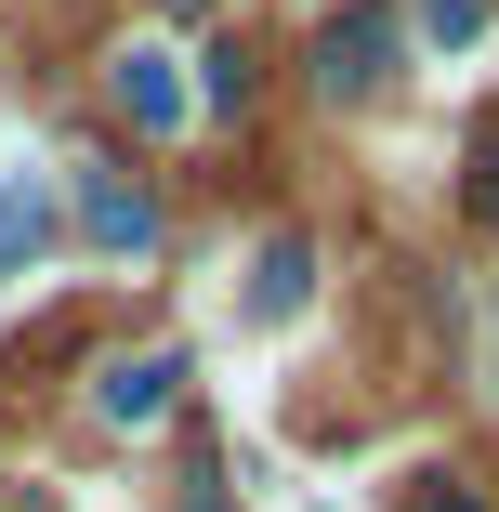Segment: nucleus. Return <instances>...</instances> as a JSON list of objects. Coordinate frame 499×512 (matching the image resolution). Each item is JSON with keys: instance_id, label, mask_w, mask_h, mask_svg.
Here are the masks:
<instances>
[{"instance_id": "nucleus-1", "label": "nucleus", "mask_w": 499, "mask_h": 512, "mask_svg": "<svg viewBox=\"0 0 499 512\" xmlns=\"http://www.w3.org/2000/svg\"><path fill=\"white\" fill-rule=\"evenodd\" d=\"M316 92H329V106L394 92V14H342V27H316Z\"/></svg>"}, {"instance_id": "nucleus-2", "label": "nucleus", "mask_w": 499, "mask_h": 512, "mask_svg": "<svg viewBox=\"0 0 499 512\" xmlns=\"http://www.w3.org/2000/svg\"><path fill=\"white\" fill-rule=\"evenodd\" d=\"M106 92H119V119H132V132H184V119H197V92H184L171 53H145V40L106 66Z\"/></svg>"}, {"instance_id": "nucleus-3", "label": "nucleus", "mask_w": 499, "mask_h": 512, "mask_svg": "<svg viewBox=\"0 0 499 512\" xmlns=\"http://www.w3.org/2000/svg\"><path fill=\"white\" fill-rule=\"evenodd\" d=\"M40 250H53V184L14 158V171H0V276H27Z\"/></svg>"}, {"instance_id": "nucleus-4", "label": "nucleus", "mask_w": 499, "mask_h": 512, "mask_svg": "<svg viewBox=\"0 0 499 512\" xmlns=\"http://www.w3.org/2000/svg\"><path fill=\"white\" fill-rule=\"evenodd\" d=\"M79 237H92V250H145V237H158L145 184H119V171H79Z\"/></svg>"}, {"instance_id": "nucleus-5", "label": "nucleus", "mask_w": 499, "mask_h": 512, "mask_svg": "<svg viewBox=\"0 0 499 512\" xmlns=\"http://www.w3.org/2000/svg\"><path fill=\"white\" fill-rule=\"evenodd\" d=\"M171 394H184V355H119L106 381H92L106 421H171Z\"/></svg>"}, {"instance_id": "nucleus-6", "label": "nucleus", "mask_w": 499, "mask_h": 512, "mask_svg": "<svg viewBox=\"0 0 499 512\" xmlns=\"http://www.w3.org/2000/svg\"><path fill=\"white\" fill-rule=\"evenodd\" d=\"M303 289H316V250H303V237H263V263H250V316L289 329V316H303Z\"/></svg>"}, {"instance_id": "nucleus-7", "label": "nucleus", "mask_w": 499, "mask_h": 512, "mask_svg": "<svg viewBox=\"0 0 499 512\" xmlns=\"http://www.w3.org/2000/svg\"><path fill=\"white\" fill-rule=\"evenodd\" d=\"M486 27H499V0H421V40L434 53H473Z\"/></svg>"}, {"instance_id": "nucleus-8", "label": "nucleus", "mask_w": 499, "mask_h": 512, "mask_svg": "<svg viewBox=\"0 0 499 512\" xmlns=\"http://www.w3.org/2000/svg\"><path fill=\"white\" fill-rule=\"evenodd\" d=\"M473 211H486V224H499V132H486V145H473Z\"/></svg>"}, {"instance_id": "nucleus-9", "label": "nucleus", "mask_w": 499, "mask_h": 512, "mask_svg": "<svg viewBox=\"0 0 499 512\" xmlns=\"http://www.w3.org/2000/svg\"><path fill=\"white\" fill-rule=\"evenodd\" d=\"M421 512H473V486H434V499H421Z\"/></svg>"}, {"instance_id": "nucleus-10", "label": "nucleus", "mask_w": 499, "mask_h": 512, "mask_svg": "<svg viewBox=\"0 0 499 512\" xmlns=\"http://www.w3.org/2000/svg\"><path fill=\"white\" fill-rule=\"evenodd\" d=\"M171 14H211V0H171Z\"/></svg>"}]
</instances>
